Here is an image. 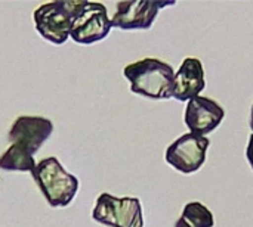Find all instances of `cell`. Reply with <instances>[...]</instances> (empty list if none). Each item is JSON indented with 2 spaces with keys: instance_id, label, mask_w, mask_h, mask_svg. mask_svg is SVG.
I'll return each mask as SVG.
<instances>
[{
  "instance_id": "11",
  "label": "cell",
  "mask_w": 253,
  "mask_h": 227,
  "mask_svg": "<svg viewBox=\"0 0 253 227\" xmlns=\"http://www.w3.org/2000/svg\"><path fill=\"white\" fill-rule=\"evenodd\" d=\"M215 219L212 211L199 201L188 202L181 217L176 220L175 227H213Z\"/></svg>"
},
{
  "instance_id": "7",
  "label": "cell",
  "mask_w": 253,
  "mask_h": 227,
  "mask_svg": "<svg viewBox=\"0 0 253 227\" xmlns=\"http://www.w3.org/2000/svg\"><path fill=\"white\" fill-rule=\"evenodd\" d=\"M176 1L132 0L119 1L116 13L111 18V27L120 30H148L153 27L159 12L163 7L175 6Z\"/></svg>"
},
{
  "instance_id": "4",
  "label": "cell",
  "mask_w": 253,
  "mask_h": 227,
  "mask_svg": "<svg viewBox=\"0 0 253 227\" xmlns=\"http://www.w3.org/2000/svg\"><path fill=\"white\" fill-rule=\"evenodd\" d=\"M31 174L44 199L53 208L70 205L77 195V177L67 173L55 157L44 158L37 162Z\"/></svg>"
},
{
  "instance_id": "8",
  "label": "cell",
  "mask_w": 253,
  "mask_h": 227,
  "mask_svg": "<svg viewBox=\"0 0 253 227\" xmlns=\"http://www.w3.org/2000/svg\"><path fill=\"white\" fill-rule=\"evenodd\" d=\"M111 28L107 7L102 3L87 1L84 9L76 16L70 37L79 44H93L104 40Z\"/></svg>"
},
{
  "instance_id": "6",
  "label": "cell",
  "mask_w": 253,
  "mask_h": 227,
  "mask_svg": "<svg viewBox=\"0 0 253 227\" xmlns=\"http://www.w3.org/2000/svg\"><path fill=\"white\" fill-rule=\"evenodd\" d=\"M211 140L205 136L185 133L178 137L166 149V162L182 174H193L199 171L208 158Z\"/></svg>"
},
{
  "instance_id": "3",
  "label": "cell",
  "mask_w": 253,
  "mask_h": 227,
  "mask_svg": "<svg viewBox=\"0 0 253 227\" xmlns=\"http://www.w3.org/2000/svg\"><path fill=\"white\" fill-rule=\"evenodd\" d=\"M86 4L87 0H55L44 3L33 13L36 30L44 40L53 44H64L70 37L76 16Z\"/></svg>"
},
{
  "instance_id": "9",
  "label": "cell",
  "mask_w": 253,
  "mask_h": 227,
  "mask_svg": "<svg viewBox=\"0 0 253 227\" xmlns=\"http://www.w3.org/2000/svg\"><path fill=\"white\" fill-rule=\"evenodd\" d=\"M225 118L224 108L213 99L206 96H196L188 100L184 123L190 133L197 136H205L215 131Z\"/></svg>"
},
{
  "instance_id": "10",
  "label": "cell",
  "mask_w": 253,
  "mask_h": 227,
  "mask_svg": "<svg viewBox=\"0 0 253 227\" xmlns=\"http://www.w3.org/2000/svg\"><path fill=\"white\" fill-rule=\"evenodd\" d=\"M205 87V69L200 59L191 56L185 58L179 69L175 72L172 97H175L179 102H185L196 96H200Z\"/></svg>"
},
{
  "instance_id": "13",
  "label": "cell",
  "mask_w": 253,
  "mask_h": 227,
  "mask_svg": "<svg viewBox=\"0 0 253 227\" xmlns=\"http://www.w3.org/2000/svg\"><path fill=\"white\" fill-rule=\"evenodd\" d=\"M251 129L253 130V105H252V111H251Z\"/></svg>"
},
{
  "instance_id": "1",
  "label": "cell",
  "mask_w": 253,
  "mask_h": 227,
  "mask_svg": "<svg viewBox=\"0 0 253 227\" xmlns=\"http://www.w3.org/2000/svg\"><path fill=\"white\" fill-rule=\"evenodd\" d=\"M53 133V124L44 117L21 115L12 124L7 139L10 146L0 157V168L4 171H33V155Z\"/></svg>"
},
{
  "instance_id": "2",
  "label": "cell",
  "mask_w": 253,
  "mask_h": 227,
  "mask_svg": "<svg viewBox=\"0 0 253 227\" xmlns=\"http://www.w3.org/2000/svg\"><path fill=\"white\" fill-rule=\"evenodd\" d=\"M123 75L130 83V90L135 95L154 100L172 97L175 71L172 65L157 58H144L126 65Z\"/></svg>"
},
{
  "instance_id": "5",
  "label": "cell",
  "mask_w": 253,
  "mask_h": 227,
  "mask_svg": "<svg viewBox=\"0 0 253 227\" xmlns=\"http://www.w3.org/2000/svg\"><path fill=\"white\" fill-rule=\"evenodd\" d=\"M92 219L107 227H144L142 205L138 198H116L102 194L92 210Z\"/></svg>"
},
{
  "instance_id": "12",
  "label": "cell",
  "mask_w": 253,
  "mask_h": 227,
  "mask_svg": "<svg viewBox=\"0 0 253 227\" xmlns=\"http://www.w3.org/2000/svg\"><path fill=\"white\" fill-rule=\"evenodd\" d=\"M246 158H248V162H249L251 168L253 170V133L249 137V143H248V148H246Z\"/></svg>"
}]
</instances>
